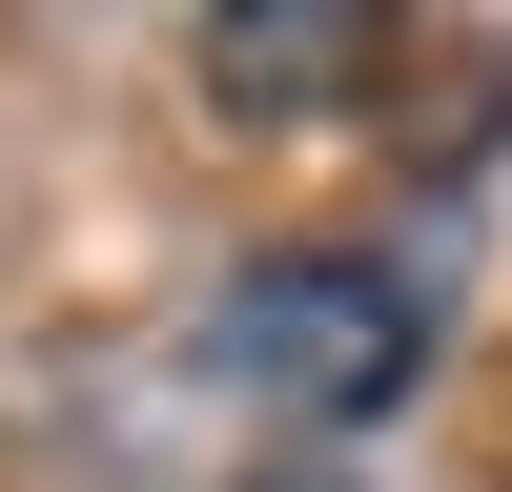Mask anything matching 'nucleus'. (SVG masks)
<instances>
[{"mask_svg": "<svg viewBox=\"0 0 512 492\" xmlns=\"http://www.w3.org/2000/svg\"><path fill=\"white\" fill-rule=\"evenodd\" d=\"M205 369L267 410H308V431H369V410H410V369H431V267H390V246H287V267L205 287Z\"/></svg>", "mask_w": 512, "mask_h": 492, "instance_id": "f257e3e1", "label": "nucleus"}, {"mask_svg": "<svg viewBox=\"0 0 512 492\" xmlns=\"http://www.w3.org/2000/svg\"><path fill=\"white\" fill-rule=\"evenodd\" d=\"M369 62H390V21H369V0H267V21H205V103H226V123H328Z\"/></svg>", "mask_w": 512, "mask_h": 492, "instance_id": "f03ea898", "label": "nucleus"}]
</instances>
